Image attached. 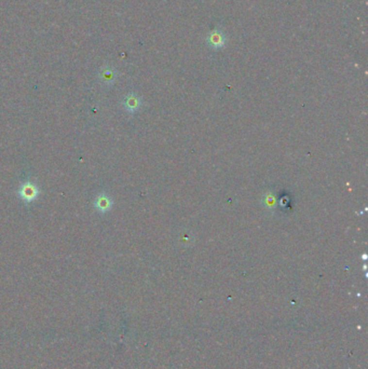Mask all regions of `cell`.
Here are the masks:
<instances>
[{
  "mask_svg": "<svg viewBox=\"0 0 368 369\" xmlns=\"http://www.w3.org/2000/svg\"><path fill=\"white\" fill-rule=\"evenodd\" d=\"M206 45L209 46L211 49H214V50H219V49L224 48L226 45V36L224 35V33L219 29H214V31L211 32L209 35H207L205 39Z\"/></svg>",
  "mask_w": 368,
  "mask_h": 369,
  "instance_id": "6da1fadb",
  "label": "cell"
},
{
  "mask_svg": "<svg viewBox=\"0 0 368 369\" xmlns=\"http://www.w3.org/2000/svg\"><path fill=\"white\" fill-rule=\"evenodd\" d=\"M38 194H39V190H38L36 184L32 183H25L22 184L20 190H18V196L25 202L33 201L38 197Z\"/></svg>",
  "mask_w": 368,
  "mask_h": 369,
  "instance_id": "7a4b0ae2",
  "label": "cell"
},
{
  "mask_svg": "<svg viewBox=\"0 0 368 369\" xmlns=\"http://www.w3.org/2000/svg\"><path fill=\"white\" fill-rule=\"evenodd\" d=\"M111 205H113V202H111L109 197L106 196V194H100L95 201L96 208L103 213L109 211L111 208Z\"/></svg>",
  "mask_w": 368,
  "mask_h": 369,
  "instance_id": "3957f363",
  "label": "cell"
},
{
  "mask_svg": "<svg viewBox=\"0 0 368 369\" xmlns=\"http://www.w3.org/2000/svg\"><path fill=\"white\" fill-rule=\"evenodd\" d=\"M139 104H140V101L138 100V97H136L135 95H130L127 97V100H125V108H127L129 111H131V113L137 110Z\"/></svg>",
  "mask_w": 368,
  "mask_h": 369,
  "instance_id": "277c9868",
  "label": "cell"
}]
</instances>
